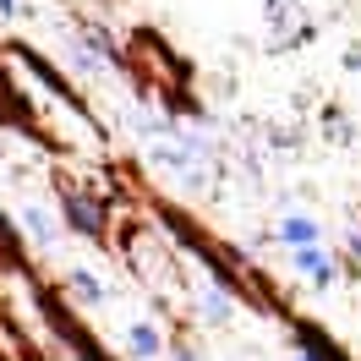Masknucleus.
Instances as JSON below:
<instances>
[{"instance_id": "obj_1", "label": "nucleus", "mask_w": 361, "mask_h": 361, "mask_svg": "<svg viewBox=\"0 0 361 361\" xmlns=\"http://www.w3.org/2000/svg\"><path fill=\"white\" fill-rule=\"evenodd\" d=\"M61 219L71 230H82L88 241H104V208L88 203V197H61Z\"/></svg>"}, {"instance_id": "obj_2", "label": "nucleus", "mask_w": 361, "mask_h": 361, "mask_svg": "<svg viewBox=\"0 0 361 361\" xmlns=\"http://www.w3.org/2000/svg\"><path fill=\"white\" fill-rule=\"evenodd\" d=\"M290 269L295 274H307V279H312V290H329V285H334V257H329V252L323 247H295L290 252Z\"/></svg>"}, {"instance_id": "obj_3", "label": "nucleus", "mask_w": 361, "mask_h": 361, "mask_svg": "<svg viewBox=\"0 0 361 361\" xmlns=\"http://www.w3.org/2000/svg\"><path fill=\"white\" fill-rule=\"evenodd\" d=\"M279 241H285V247H317V241H323V225H317L312 214H279Z\"/></svg>"}, {"instance_id": "obj_4", "label": "nucleus", "mask_w": 361, "mask_h": 361, "mask_svg": "<svg viewBox=\"0 0 361 361\" xmlns=\"http://www.w3.org/2000/svg\"><path fill=\"white\" fill-rule=\"evenodd\" d=\"M126 350H132L137 361L164 356V329H159V323H132V329H126Z\"/></svg>"}, {"instance_id": "obj_5", "label": "nucleus", "mask_w": 361, "mask_h": 361, "mask_svg": "<svg viewBox=\"0 0 361 361\" xmlns=\"http://www.w3.org/2000/svg\"><path fill=\"white\" fill-rule=\"evenodd\" d=\"M66 290L77 295L82 307H99V301H104V279H99L93 269H71L66 274Z\"/></svg>"}, {"instance_id": "obj_6", "label": "nucleus", "mask_w": 361, "mask_h": 361, "mask_svg": "<svg viewBox=\"0 0 361 361\" xmlns=\"http://www.w3.org/2000/svg\"><path fill=\"white\" fill-rule=\"evenodd\" d=\"M197 312H203V323H230V317H235V295L214 285V290L197 295Z\"/></svg>"}, {"instance_id": "obj_7", "label": "nucleus", "mask_w": 361, "mask_h": 361, "mask_svg": "<svg viewBox=\"0 0 361 361\" xmlns=\"http://www.w3.org/2000/svg\"><path fill=\"white\" fill-rule=\"evenodd\" d=\"M23 225L33 230L39 247H55V214H49L44 203H23Z\"/></svg>"}, {"instance_id": "obj_8", "label": "nucleus", "mask_w": 361, "mask_h": 361, "mask_svg": "<svg viewBox=\"0 0 361 361\" xmlns=\"http://www.w3.org/2000/svg\"><path fill=\"white\" fill-rule=\"evenodd\" d=\"M170 356H176V361H203V356H197V350H192V345H176Z\"/></svg>"}, {"instance_id": "obj_9", "label": "nucleus", "mask_w": 361, "mask_h": 361, "mask_svg": "<svg viewBox=\"0 0 361 361\" xmlns=\"http://www.w3.org/2000/svg\"><path fill=\"white\" fill-rule=\"evenodd\" d=\"M345 66H350V71H361V49H350V55H345Z\"/></svg>"}, {"instance_id": "obj_10", "label": "nucleus", "mask_w": 361, "mask_h": 361, "mask_svg": "<svg viewBox=\"0 0 361 361\" xmlns=\"http://www.w3.org/2000/svg\"><path fill=\"white\" fill-rule=\"evenodd\" d=\"M0 17H17V0H0Z\"/></svg>"}, {"instance_id": "obj_11", "label": "nucleus", "mask_w": 361, "mask_h": 361, "mask_svg": "<svg viewBox=\"0 0 361 361\" xmlns=\"http://www.w3.org/2000/svg\"><path fill=\"white\" fill-rule=\"evenodd\" d=\"M350 257H356V263H361V235H350Z\"/></svg>"}]
</instances>
